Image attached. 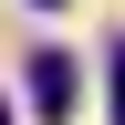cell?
<instances>
[{"instance_id":"6da1fadb","label":"cell","mask_w":125,"mask_h":125,"mask_svg":"<svg viewBox=\"0 0 125 125\" xmlns=\"http://www.w3.org/2000/svg\"><path fill=\"white\" fill-rule=\"evenodd\" d=\"M31 115H73V52H31Z\"/></svg>"},{"instance_id":"7a4b0ae2","label":"cell","mask_w":125,"mask_h":125,"mask_svg":"<svg viewBox=\"0 0 125 125\" xmlns=\"http://www.w3.org/2000/svg\"><path fill=\"white\" fill-rule=\"evenodd\" d=\"M115 125H125V52H115Z\"/></svg>"},{"instance_id":"3957f363","label":"cell","mask_w":125,"mask_h":125,"mask_svg":"<svg viewBox=\"0 0 125 125\" xmlns=\"http://www.w3.org/2000/svg\"><path fill=\"white\" fill-rule=\"evenodd\" d=\"M0 125H10V104H0Z\"/></svg>"},{"instance_id":"277c9868","label":"cell","mask_w":125,"mask_h":125,"mask_svg":"<svg viewBox=\"0 0 125 125\" xmlns=\"http://www.w3.org/2000/svg\"><path fill=\"white\" fill-rule=\"evenodd\" d=\"M42 10H52V0H42Z\"/></svg>"}]
</instances>
